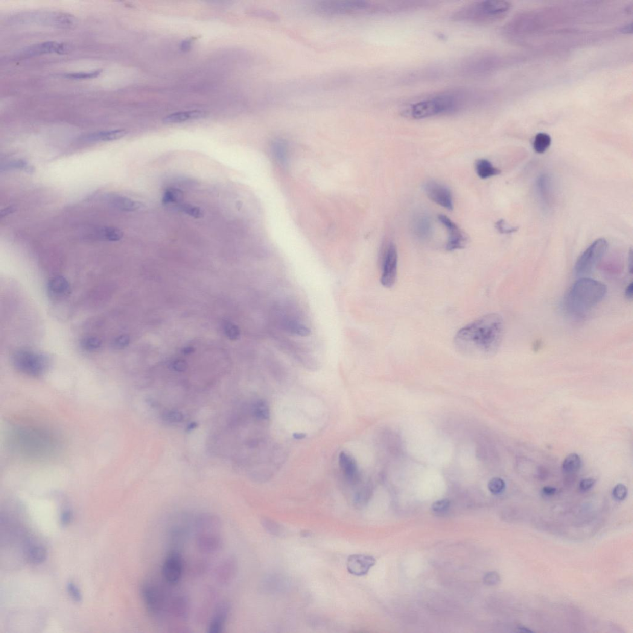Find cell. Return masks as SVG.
I'll return each instance as SVG.
<instances>
[{
  "instance_id": "50",
  "label": "cell",
  "mask_w": 633,
  "mask_h": 633,
  "mask_svg": "<svg viewBox=\"0 0 633 633\" xmlns=\"http://www.w3.org/2000/svg\"><path fill=\"white\" fill-rule=\"evenodd\" d=\"M129 338L126 335H121L113 341V346L115 348L121 349L126 347L129 343Z\"/></svg>"
},
{
  "instance_id": "17",
  "label": "cell",
  "mask_w": 633,
  "mask_h": 633,
  "mask_svg": "<svg viewBox=\"0 0 633 633\" xmlns=\"http://www.w3.org/2000/svg\"><path fill=\"white\" fill-rule=\"evenodd\" d=\"M196 544L198 550L202 553H217L223 547V536L221 533L198 534Z\"/></svg>"
},
{
  "instance_id": "48",
  "label": "cell",
  "mask_w": 633,
  "mask_h": 633,
  "mask_svg": "<svg viewBox=\"0 0 633 633\" xmlns=\"http://www.w3.org/2000/svg\"><path fill=\"white\" fill-rule=\"evenodd\" d=\"M484 581L487 585H495L500 581V576L497 572H489L484 577Z\"/></svg>"
},
{
  "instance_id": "33",
  "label": "cell",
  "mask_w": 633,
  "mask_h": 633,
  "mask_svg": "<svg viewBox=\"0 0 633 633\" xmlns=\"http://www.w3.org/2000/svg\"><path fill=\"white\" fill-rule=\"evenodd\" d=\"M552 139L548 134L544 133H538L535 137L533 142V148L537 153L543 154L550 147Z\"/></svg>"
},
{
  "instance_id": "60",
  "label": "cell",
  "mask_w": 633,
  "mask_h": 633,
  "mask_svg": "<svg viewBox=\"0 0 633 633\" xmlns=\"http://www.w3.org/2000/svg\"><path fill=\"white\" fill-rule=\"evenodd\" d=\"M632 251L631 250V251H630L629 257V259H628V267L629 268V272L631 273H632Z\"/></svg>"
},
{
  "instance_id": "10",
  "label": "cell",
  "mask_w": 633,
  "mask_h": 633,
  "mask_svg": "<svg viewBox=\"0 0 633 633\" xmlns=\"http://www.w3.org/2000/svg\"><path fill=\"white\" fill-rule=\"evenodd\" d=\"M398 252L395 244L390 242L382 250L381 283L386 288L392 287L397 276Z\"/></svg>"
},
{
  "instance_id": "6",
  "label": "cell",
  "mask_w": 633,
  "mask_h": 633,
  "mask_svg": "<svg viewBox=\"0 0 633 633\" xmlns=\"http://www.w3.org/2000/svg\"><path fill=\"white\" fill-rule=\"evenodd\" d=\"M378 4L364 0H341L325 1L316 6L318 12L326 15H343L363 11L377 12Z\"/></svg>"
},
{
  "instance_id": "58",
  "label": "cell",
  "mask_w": 633,
  "mask_h": 633,
  "mask_svg": "<svg viewBox=\"0 0 633 633\" xmlns=\"http://www.w3.org/2000/svg\"><path fill=\"white\" fill-rule=\"evenodd\" d=\"M620 31H621V33H631L632 26L631 24H628L625 26H624V27H623L622 29H621Z\"/></svg>"
},
{
  "instance_id": "14",
  "label": "cell",
  "mask_w": 633,
  "mask_h": 633,
  "mask_svg": "<svg viewBox=\"0 0 633 633\" xmlns=\"http://www.w3.org/2000/svg\"><path fill=\"white\" fill-rule=\"evenodd\" d=\"M239 564L234 555L227 556L215 568L214 578L218 584L227 586L235 579L238 572Z\"/></svg>"
},
{
  "instance_id": "20",
  "label": "cell",
  "mask_w": 633,
  "mask_h": 633,
  "mask_svg": "<svg viewBox=\"0 0 633 633\" xmlns=\"http://www.w3.org/2000/svg\"><path fill=\"white\" fill-rule=\"evenodd\" d=\"M196 535L202 533H221L222 523L218 516L211 513H204L195 520Z\"/></svg>"
},
{
  "instance_id": "15",
  "label": "cell",
  "mask_w": 633,
  "mask_h": 633,
  "mask_svg": "<svg viewBox=\"0 0 633 633\" xmlns=\"http://www.w3.org/2000/svg\"><path fill=\"white\" fill-rule=\"evenodd\" d=\"M438 218L440 223L444 225L449 233L446 249L448 251H453V250L463 249L465 246L467 238L462 230L447 216L439 215Z\"/></svg>"
},
{
  "instance_id": "46",
  "label": "cell",
  "mask_w": 633,
  "mask_h": 633,
  "mask_svg": "<svg viewBox=\"0 0 633 633\" xmlns=\"http://www.w3.org/2000/svg\"><path fill=\"white\" fill-rule=\"evenodd\" d=\"M67 591L71 596L72 600L77 602H80L82 600V595L80 589L78 588L77 585L72 582H69L67 585Z\"/></svg>"
},
{
  "instance_id": "45",
  "label": "cell",
  "mask_w": 633,
  "mask_h": 633,
  "mask_svg": "<svg viewBox=\"0 0 633 633\" xmlns=\"http://www.w3.org/2000/svg\"><path fill=\"white\" fill-rule=\"evenodd\" d=\"M450 501L443 499L436 501L432 505V510L436 513H442L447 512L450 507Z\"/></svg>"
},
{
  "instance_id": "21",
  "label": "cell",
  "mask_w": 633,
  "mask_h": 633,
  "mask_svg": "<svg viewBox=\"0 0 633 633\" xmlns=\"http://www.w3.org/2000/svg\"><path fill=\"white\" fill-rule=\"evenodd\" d=\"M339 465L347 480L351 484L357 483L360 479V473L357 462L351 454L346 451H341L339 454Z\"/></svg>"
},
{
  "instance_id": "44",
  "label": "cell",
  "mask_w": 633,
  "mask_h": 633,
  "mask_svg": "<svg viewBox=\"0 0 633 633\" xmlns=\"http://www.w3.org/2000/svg\"><path fill=\"white\" fill-rule=\"evenodd\" d=\"M627 495H628V489L623 484H617L612 491V496L617 501H623L626 498Z\"/></svg>"
},
{
  "instance_id": "29",
  "label": "cell",
  "mask_w": 633,
  "mask_h": 633,
  "mask_svg": "<svg viewBox=\"0 0 633 633\" xmlns=\"http://www.w3.org/2000/svg\"><path fill=\"white\" fill-rule=\"evenodd\" d=\"M206 116V113L200 110L186 111L171 114L163 118V122L165 124H177L189 120H194L202 118Z\"/></svg>"
},
{
  "instance_id": "3",
  "label": "cell",
  "mask_w": 633,
  "mask_h": 633,
  "mask_svg": "<svg viewBox=\"0 0 633 633\" xmlns=\"http://www.w3.org/2000/svg\"><path fill=\"white\" fill-rule=\"evenodd\" d=\"M607 288L597 280L580 278L571 287L566 298V308L570 313L582 315L604 298Z\"/></svg>"
},
{
  "instance_id": "40",
  "label": "cell",
  "mask_w": 633,
  "mask_h": 633,
  "mask_svg": "<svg viewBox=\"0 0 633 633\" xmlns=\"http://www.w3.org/2000/svg\"><path fill=\"white\" fill-rule=\"evenodd\" d=\"M505 487L504 480L498 477L493 478L488 484L489 491L495 495L501 494L505 489Z\"/></svg>"
},
{
  "instance_id": "7",
  "label": "cell",
  "mask_w": 633,
  "mask_h": 633,
  "mask_svg": "<svg viewBox=\"0 0 633 633\" xmlns=\"http://www.w3.org/2000/svg\"><path fill=\"white\" fill-rule=\"evenodd\" d=\"M607 248V241L605 239L600 238L595 241L577 259L574 265V274L580 278L590 275L604 256Z\"/></svg>"
},
{
  "instance_id": "23",
  "label": "cell",
  "mask_w": 633,
  "mask_h": 633,
  "mask_svg": "<svg viewBox=\"0 0 633 633\" xmlns=\"http://www.w3.org/2000/svg\"><path fill=\"white\" fill-rule=\"evenodd\" d=\"M24 551L26 559L33 564H42L47 555L46 548L43 545L30 539L24 542Z\"/></svg>"
},
{
  "instance_id": "8",
  "label": "cell",
  "mask_w": 633,
  "mask_h": 633,
  "mask_svg": "<svg viewBox=\"0 0 633 633\" xmlns=\"http://www.w3.org/2000/svg\"><path fill=\"white\" fill-rule=\"evenodd\" d=\"M13 363L17 370L26 374L38 377L48 368L49 360L46 356L26 350L14 354Z\"/></svg>"
},
{
  "instance_id": "25",
  "label": "cell",
  "mask_w": 633,
  "mask_h": 633,
  "mask_svg": "<svg viewBox=\"0 0 633 633\" xmlns=\"http://www.w3.org/2000/svg\"><path fill=\"white\" fill-rule=\"evenodd\" d=\"M126 134L125 130L102 131L86 134L81 139L87 142L112 141L123 138Z\"/></svg>"
},
{
  "instance_id": "54",
  "label": "cell",
  "mask_w": 633,
  "mask_h": 633,
  "mask_svg": "<svg viewBox=\"0 0 633 633\" xmlns=\"http://www.w3.org/2000/svg\"><path fill=\"white\" fill-rule=\"evenodd\" d=\"M165 418L168 420L169 421L178 422L182 419V414L180 413L170 412L166 414Z\"/></svg>"
},
{
  "instance_id": "30",
  "label": "cell",
  "mask_w": 633,
  "mask_h": 633,
  "mask_svg": "<svg viewBox=\"0 0 633 633\" xmlns=\"http://www.w3.org/2000/svg\"><path fill=\"white\" fill-rule=\"evenodd\" d=\"M475 170L481 179L497 176L501 173V170L496 168L487 159H479L475 163Z\"/></svg>"
},
{
  "instance_id": "32",
  "label": "cell",
  "mask_w": 633,
  "mask_h": 633,
  "mask_svg": "<svg viewBox=\"0 0 633 633\" xmlns=\"http://www.w3.org/2000/svg\"><path fill=\"white\" fill-rule=\"evenodd\" d=\"M581 459L578 454H570L565 458L562 463V471L568 474L576 473L581 468Z\"/></svg>"
},
{
  "instance_id": "39",
  "label": "cell",
  "mask_w": 633,
  "mask_h": 633,
  "mask_svg": "<svg viewBox=\"0 0 633 633\" xmlns=\"http://www.w3.org/2000/svg\"><path fill=\"white\" fill-rule=\"evenodd\" d=\"M1 170H25L26 171H29L31 170V168L29 167L28 163L24 161V160L18 159L6 163L4 165L2 166Z\"/></svg>"
},
{
  "instance_id": "51",
  "label": "cell",
  "mask_w": 633,
  "mask_h": 633,
  "mask_svg": "<svg viewBox=\"0 0 633 633\" xmlns=\"http://www.w3.org/2000/svg\"><path fill=\"white\" fill-rule=\"evenodd\" d=\"M596 483V480L593 478L589 479H585L580 481L579 484V489L582 492H586L593 488V487Z\"/></svg>"
},
{
  "instance_id": "61",
  "label": "cell",
  "mask_w": 633,
  "mask_h": 633,
  "mask_svg": "<svg viewBox=\"0 0 633 633\" xmlns=\"http://www.w3.org/2000/svg\"><path fill=\"white\" fill-rule=\"evenodd\" d=\"M518 629H519V631L521 632H533L532 631H530V629L525 628V627H523V626L520 627V628H519Z\"/></svg>"
},
{
  "instance_id": "56",
  "label": "cell",
  "mask_w": 633,
  "mask_h": 633,
  "mask_svg": "<svg viewBox=\"0 0 633 633\" xmlns=\"http://www.w3.org/2000/svg\"><path fill=\"white\" fill-rule=\"evenodd\" d=\"M15 211H16L15 207L13 206L8 207L4 210H2V211H1V213H0V215H1V217L2 218L4 217H5V216L8 215L9 214H12V213H13Z\"/></svg>"
},
{
  "instance_id": "57",
  "label": "cell",
  "mask_w": 633,
  "mask_h": 633,
  "mask_svg": "<svg viewBox=\"0 0 633 633\" xmlns=\"http://www.w3.org/2000/svg\"><path fill=\"white\" fill-rule=\"evenodd\" d=\"M632 287H633L632 284V283H631V284L627 286L626 290H625V296L627 299L630 300H631L632 299V295H633Z\"/></svg>"
},
{
  "instance_id": "11",
  "label": "cell",
  "mask_w": 633,
  "mask_h": 633,
  "mask_svg": "<svg viewBox=\"0 0 633 633\" xmlns=\"http://www.w3.org/2000/svg\"><path fill=\"white\" fill-rule=\"evenodd\" d=\"M140 593L148 613L151 617L160 618L164 614L165 599L162 592L154 583L145 581L140 588Z\"/></svg>"
},
{
  "instance_id": "24",
  "label": "cell",
  "mask_w": 633,
  "mask_h": 633,
  "mask_svg": "<svg viewBox=\"0 0 633 633\" xmlns=\"http://www.w3.org/2000/svg\"><path fill=\"white\" fill-rule=\"evenodd\" d=\"M411 227L413 235L420 240H427L431 235L432 222L426 214H418L414 216Z\"/></svg>"
},
{
  "instance_id": "19",
  "label": "cell",
  "mask_w": 633,
  "mask_h": 633,
  "mask_svg": "<svg viewBox=\"0 0 633 633\" xmlns=\"http://www.w3.org/2000/svg\"><path fill=\"white\" fill-rule=\"evenodd\" d=\"M230 605L226 601L218 603L216 606L214 614L208 625L207 631L209 633H220L223 631L225 627L227 618L229 617Z\"/></svg>"
},
{
  "instance_id": "16",
  "label": "cell",
  "mask_w": 633,
  "mask_h": 633,
  "mask_svg": "<svg viewBox=\"0 0 633 633\" xmlns=\"http://www.w3.org/2000/svg\"><path fill=\"white\" fill-rule=\"evenodd\" d=\"M376 564L374 557L365 554H354L350 555L346 562L348 572L352 575L363 576L369 573Z\"/></svg>"
},
{
  "instance_id": "53",
  "label": "cell",
  "mask_w": 633,
  "mask_h": 633,
  "mask_svg": "<svg viewBox=\"0 0 633 633\" xmlns=\"http://www.w3.org/2000/svg\"><path fill=\"white\" fill-rule=\"evenodd\" d=\"M193 41L194 39H192V38H189V39L182 41V42L180 43L181 50L183 52L189 51L191 48Z\"/></svg>"
},
{
  "instance_id": "47",
  "label": "cell",
  "mask_w": 633,
  "mask_h": 633,
  "mask_svg": "<svg viewBox=\"0 0 633 633\" xmlns=\"http://www.w3.org/2000/svg\"><path fill=\"white\" fill-rule=\"evenodd\" d=\"M496 229L502 234H510L518 230V227L510 226L504 220L498 221L495 224Z\"/></svg>"
},
{
  "instance_id": "37",
  "label": "cell",
  "mask_w": 633,
  "mask_h": 633,
  "mask_svg": "<svg viewBox=\"0 0 633 633\" xmlns=\"http://www.w3.org/2000/svg\"><path fill=\"white\" fill-rule=\"evenodd\" d=\"M254 414L257 418L267 420L270 417V410L266 402L263 401L257 402L254 407Z\"/></svg>"
},
{
  "instance_id": "36",
  "label": "cell",
  "mask_w": 633,
  "mask_h": 633,
  "mask_svg": "<svg viewBox=\"0 0 633 633\" xmlns=\"http://www.w3.org/2000/svg\"><path fill=\"white\" fill-rule=\"evenodd\" d=\"M102 344V341L94 337H86L81 341L82 348L88 351H96L100 348Z\"/></svg>"
},
{
  "instance_id": "59",
  "label": "cell",
  "mask_w": 633,
  "mask_h": 633,
  "mask_svg": "<svg viewBox=\"0 0 633 633\" xmlns=\"http://www.w3.org/2000/svg\"><path fill=\"white\" fill-rule=\"evenodd\" d=\"M293 436L294 437V439H295L296 440H302V439H305L306 436H307V435H306L305 433H294Z\"/></svg>"
},
{
  "instance_id": "2",
  "label": "cell",
  "mask_w": 633,
  "mask_h": 633,
  "mask_svg": "<svg viewBox=\"0 0 633 633\" xmlns=\"http://www.w3.org/2000/svg\"><path fill=\"white\" fill-rule=\"evenodd\" d=\"M504 322L500 315L487 314L464 326L455 335V348L465 357L480 359L494 355L501 346Z\"/></svg>"
},
{
  "instance_id": "12",
  "label": "cell",
  "mask_w": 633,
  "mask_h": 633,
  "mask_svg": "<svg viewBox=\"0 0 633 633\" xmlns=\"http://www.w3.org/2000/svg\"><path fill=\"white\" fill-rule=\"evenodd\" d=\"M183 572V562L182 555L177 550L170 551L163 564V577L169 584L175 585L180 581Z\"/></svg>"
},
{
  "instance_id": "26",
  "label": "cell",
  "mask_w": 633,
  "mask_h": 633,
  "mask_svg": "<svg viewBox=\"0 0 633 633\" xmlns=\"http://www.w3.org/2000/svg\"><path fill=\"white\" fill-rule=\"evenodd\" d=\"M537 192L545 206L550 205L552 198V182L547 174H542L536 182Z\"/></svg>"
},
{
  "instance_id": "52",
  "label": "cell",
  "mask_w": 633,
  "mask_h": 633,
  "mask_svg": "<svg viewBox=\"0 0 633 633\" xmlns=\"http://www.w3.org/2000/svg\"><path fill=\"white\" fill-rule=\"evenodd\" d=\"M72 519V514L69 510H66L62 513L61 515L60 522L63 526L66 527L71 523Z\"/></svg>"
},
{
  "instance_id": "35",
  "label": "cell",
  "mask_w": 633,
  "mask_h": 633,
  "mask_svg": "<svg viewBox=\"0 0 633 633\" xmlns=\"http://www.w3.org/2000/svg\"><path fill=\"white\" fill-rule=\"evenodd\" d=\"M273 151L275 157L280 162H284L287 156V147L285 141L277 139L273 144Z\"/></svg>"
},
{
  "instance_id": "41",
  "label": "cell",
  "mask_w": 633,
  "mask_h": 633,
  "mask_svg": "<svg viewBox=\"0 0 633 633\" xmlns=\"http://www.w3.org/2000/svg\"><path fill=\"white\" fill-rule=\"evenodd\" d=\"M180 209L186 214L195 218H200L204 216L203 211L199 207L191 205V204H181Z\"/></svg>"
},
{
  "instance_id": "18",
  "label": "cell",
  "mask_w": 633,
  "mask_h": 633,
  "mask_svg": "<svg viewBox=\"0 0 633 633\" xmlns=\"http://www.w3.org/2000/svg\"><path fill=\"white\" fill-rule=\"evenodd\" d=\"M67 50L68 46L66 44L50 41L29 46L23 49L22 55L29 57L48 54H65Z\"/></svg>"
},
{
  "instance_id": "27",
  "label": "cell",
  "mask_w": 633,
  "mask_h": 633,
  "mask_svg": "<svg viewBox=\"0 0 633 633\" xmlns=\"http://www.w3.org/2000/svg\"><path fill=\"white\" fill-rule=\"evenodd\" d=\"M48 288L50 295L55 298L68 296L71 291L68 280L61 276H55L49 280Z\"/></svg>"
},
{
  "instance_id": "5",
  "label": "cell",
  "mask_w": 633,
  "mask_h": 633,
  "mask_svg": "<svg viewBox=\"0 0 633 633\" xmlns=\"http://www.w3.org/2000/svg\"><path fill=\"white\" fill-rule=\"evenodd\" d=\"M13 20L20 24H36L61 29L71 28L77 22L75 17L71 14L53 11H37L19 14L16 16Z\"/></svg>"
},
{
  "instance_id": "31",
  "label": "cell",
  "mask_w": 633,
  "mask_h": 633,
  "mask_svg": "<svg viewBox=\"0 0 633 633\" xmlns=\"http://www.w3.org/2000/svg\"><path fill=\"white\" fill-rule=\"evenodd\" d=\"M124 233L121 230L113 226H104L100 227L96 236L102 240L108 241H118L123 237Z\"/></svg>"
},
{
  "instance_id": "22",
  "label": "cell",
  "mask_w": 633,
  "mask_h": 633,
  "mask_svg": "<svg viewBox=\"0 0 633 633\" xmlns=\"http://www.w3.org/2000/svg\"><path fill=\"white\" fill-rule=\"evenodd\" d=\"M105 200L114 208L125 212H134L143 208V204L130 198L117 194H109L105 197Z\"/></svg>"
},
{
  "instance_id": "55",
  "label": "cell",
  "mask_w": 633,
  "mask_h": 633,
  "mask_svg": "<svg viewBox=\"0 0 633 633\" xmlns=\"http://www.w3.org/2000/svg\"><path fill=\"white\" fill-rule=\"evenodd\" d=\"M556 489L555 487L550 486H545L542 489V493L546 496H552L555 494Z\"/></svg>"
},
{
  "instance_id": "4",
  "label": "cell",
  "mask_w": 633,
  "mask_h": 633,
  "mask_svg": "<svg viewBox=\"0 0 633 633\" xmlns=\"http://www.w3.org/2000/svg\"><path fill=\"white\" fill-rule=\"evenodd\" d=\"M510 5L504 1H479L464 6L452 14L454 21L475 25L490 24L502 18Z\"/></svg>"
},
{
  "instance_id": "13",
  "label": "cell",
  "mask_w": 633,
  "mask_h": 633,
  "mask_svg": "<svg viewBox=\"0 0 633 633\" xmlns=\"http://www.w3.org/2000/svg\"><path fill=\"white\" fill-rule=\"evenodd\" d=\"M425 193L429 199L448 211H453V195L447 186L435 181H429L424 186Z\"/></svg>"
},
{
  "instance_id": "9",
  "label": "cell",
  "mask_w": 633,
  "mask_h": 633,
  "mask_svg": "<svg viewBox=\"0 0 633 633\" xmlns=\"http://www.w3.org/2000/svg\"><path fill=\"white\" fill-rule=\"evenodd\" d=\"M494 58L488 54L478 53L463 60L458 66V72L463 77L480 78L491 71Z\"/></svg>"
},
{
  "instance_id": "1",
  "label": "cell",
  "mask_w": 633,
  "mask_h": 633,
  "mask_svg": "<svg viewBox=\"0 0 633 633\" xmlns=\"http://www.w3.org/2000/svg\"><path fill=\"white\" fill-rule=\"evenodd\" d=\"M485 96L480 90L456 88L434 93L404 108L402 115L423 119L457 115L480 107Z\"/></svg>"
},
{
  "instance_id": "49",
  "label": "cell",
  "mask_w": 633,
  "mask_h": 633,
  "mask_svg": "<svg viewBox=\"0 0 633 633\" xmlns=\"http://www.w3.org/2000/svg\"><path fill=\"white\" fill-rule=\"evenodd\" d=\"M207 567V566L205 562L202 561L197 562L192 565V568L189 569V570H190L191 573L195 574V575H197V574L200 575V574L204 573Z\"/></svg>"
},
{
  "instance_id": "34",
  "label": "cell",
  "mask_w": 633,
  "mask_h": 633,
  "mask_svg": "<svg viewBox=\"0 0 633 633\" xmlns=\"http://www.w3.org/2000/svg\"><path fill=\"white\" fill-rule=\"evenodd\" d=\"M183 199V193L179 189L171 188L166 191L163 195L162 202L168 205L170 204H179Z\"/></svg>"
},
{
  "instance_id": "43",
  "label": "cell",
  "mask_w": 633,
  "mask_h": 633,
  "mask_svg": "<svg viewBox=\"0 0 633 633\" xmlns=\"http://www.w3.org/2000/svg\"><path fill=\"white\" fill-rule=\"evenodd\" d=\"M288 327L292 333L299 335V336H308L311 333L310 330L307 326L300 324L299 323L291 322L288 325Z\"/></svg>"
},
{
  "instance_id": "28",
  "label": "cell",
  "mask_w": 633,
  "mask_h": 633,
  "mask_svg": "<svg viewBox=\"0 0 633 633\" xmlns=\"http://www.w3.org/2000/svg\"><path fill=\"white\" fill-rule=\"evenodd\" d=\"M170 609L175 618L181 621H185L188 618L190 611L188 598L185 595L175 597L172 601Z\"/></svg>"
},
{
  "instance_id": "42",
  "label": "cell",
  "mask_w": 633,
  "mask_h": 633,
  "mask_svg": "<svg viewBox=\"0 0 633 633\" xmlns=\"http://www.w3.org/2000/svg\"><path fill=\"white\" fill-rule=\"evenodd\" d=\"M102 70L89 72H77V73L66 74L65 77L71 80H89L96 78L102 74Z\"/></svg>"
},
{
  "instance_id": "38",
  "label": "cell",
  "mask_w": 633,
  "mask_h": 633,
  "mask_svg": "<svg viewBox=\"0 0 633 633\" xmlns=\"http://www.w3.org/2000/svg\"><path fill=\"white\" fill-rule=\"evenodd\" d=\"M261 523L264 529L270 535L280 536L284 533V529L280 524L269 519H262Z\"/></svg>"
}]
</instances>
